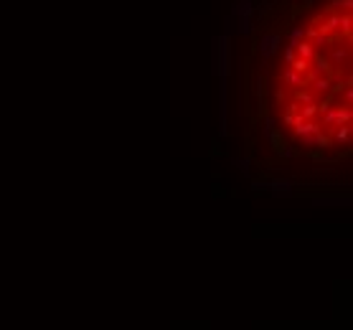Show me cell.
<instances>
[{"mask_svg":"<svg viewBox=\"0 0 353 330\" xmlns=\"http://www.w3.org/2000/svg\"><path fill=\"white\" fill-rule=\"evenodd\" d=\"M295 135L305 147H325L328 145V140L323 137L320 125H315V122H300V125L295 127Z\"/></svg>","mask_w":353,"mask_h":330,"instance_id":"obj_1","label":"cell"},{"mask_svg":"<svg viewBox=\"0 0 353 330\" xmlns=\"http://www.w3.org/2000/svg\"><path fill=\"white\" fill-rule=\"evenodd\" d=\"M280 46H282V33H264L259 38V44H257L262 59H272L274 54L280 51Z\"/></svg>","mask_w":353,"mask_h":330,"instance_id":"obj_2","label":"cell"},{"mask_svg":"<svg viewBox=\"0 0 353 330\" xmlns=\"http://www.w3.org/2000/svg\"><path fill=\"white\" fill-rule=\"evenodd\" d=\"M323 122L328 127H340V125H348L350 122V107H333V109H325V117Z\"/></svg>","mask_w":353,"mask_h":330,"instance_id":"obj_3","label":"cell"},{"mask_svg":"<svg viewBox=\"0 0 353 330\" xmlns=\"http://www.w3.org/2000/svg\"><path fill=\"white\" fill-rule=\"evenodd\" d=\"M226 104H229V99H226V79L221 76V87H219V135L221 137H226Z\"/></svg>","mask_w":353,"mask_h":330,"instance_id":"obj_4","label":"cell"},{"mask_svg":"<svg viewBox=\"0 0 353 330\" xmlns=\"http://www.w3.org/2000/svg\"><path fill=\"white\" fill-rule=\"evenodd\" d=\"M348 56H350L348 46L335 44V46H330V56H325V59L330 61V66H333V69H343V66L348 64Z\"/></svg>","mask_w":353,"mask_h":330,"instance_id":"obj_5","label":"cell"},{"mask_svg":"<svg viewBox=\"0 0 353 330\" xmlns=\"http://www.w3.org/2000/svg\"><path fill=\"white\" fill-rule=\"evenodd\" d=\"M267 191H269L274 198L292 196V183H290V181H282V178H274V181H267Z\"/></svg>","mask_w":353,"mask_h":330,"instance_id":"obj_6","label":"cell"},{"mask_svg":"<svg viewBox=\"0 0 353 330\" xmlns=\"http://www.w3.org/2000/svg\"><path fill=\"white\" fill-rule=\"evenodd\" d=\"M229 16H231L234 21L242 18V16H254V0H234Z\"/></svg>","mask_w":353,"mask_h":330,"instance_id":"obj_7","label":"cell"},{"mask_svg":"<svg viewBox=\"0 0 353 330\" xmlns=\"http://www.w3.org/2000/svg\"><path fill=\"white\" fill-rule=\"evenodd\" d=\"M315 206H350V196H315Z\"/></svg>","mask_w":353,"mask_h":330,"instance_id":"obj_8","label":"cell"},{"mask_svg":"<svg viewBox=\"0 0 353 330\" xmlns=\"http://www.w3.org/2000/svg\"><path fill=\"white\" fill-rule=\"evenodd\" d=\"M252 28H254V16H242V18L234 21V31H237L239 36H249Z\"/></svg>","mask_w":353,"mask_h":330,"instance_id":"obj_9","label":"cell"},{"mask_svg":"<svg viewBox=\"0 0 353 330\" xmlns=\"http://www.w3.org/2000/svg\"><path fill=\"white\" fill-rule=\"evenodd\" d=\"M310 84H312V94H330L333 81H330V76H318V79H312Z\"/></svg>","mask_w":353,"mask_h":330,"instance_id":"obj_10","label":"cell"},{"mask_svg":"<svg viewBox=\"0 0 353 330\" xmlns=\"http://www.w3.org/2000/svg\"><path fill=\"white\" fill-rule=\"evenodd\" d=\"M295 54H297V59H305V61H312L318 56V49L312 46V44H307V41H302V44H297V49H295Z\"/></svg>","mask_w":353,"mask_h":330,"instance_id":"obj_11","label":"cell"},{"mask_svg":"<svg viewBox=\"0 0 353 330\" xmlns=\"http://www.w3.org/2000/svg\"><path fill=\"white\" fill-rule=\"evenodd\" d=\"M282 81H287L290 87H305V76H302V74H297V71H292L290 66L282 71Z\"/></svg>","mask_w":353,"mask_h":330,"instance_id":"obj_12","label":"cell"},{"mask_svg":"<svg viewBox=\"0 0 353 330\" xmlns=\"http://www.w3.org/2000/svg\"><path fill=\"white\" fill-rule=\"evenodd\" d=\"M305 41V26H292L290 28V41H287V46L290 49H297V44H302Z\"/></svg>","mask_w":353,"mask_h":330,"instance_id":"obj_13","label":"cell"},{"mask_svg":"<svg viewBox=\"0 0 353 330\" xmlns=\"http://www.w3.org/2000/svg\"><path fill=\"white\" fill-rule=\"evenodd\" d=\"M333 140H335V145H348V140H350V127H348V125L333 127Z\"/></svg>","mask_w":353,"mask_h":330,"instance_id":"obj_14","label":"cell"},{"mask_svg":"<svg viewBox=\"0 0 353 330\" xmlns=\"http://www.w3.org/2000/svg\"><path fill=\"white\" fill-rule=\"evenodd\" d=\"M338 26H340V16H328L325 21H323V26H318L325 36L328 33H333V31H338Z\"/></svg>","mask_w":353,"mask_h":330,"instance_id":"obj_15","label":"cell"},{"mask_svg":"<svg viewBox=\"0 0 353 330\" xmlns=\"http://www.w3.org/2000/svg\"><path fill=\"white\" fill-rule=\"evenodd\" d=\"M234 165H237V168H239L244 176L252 173V160H249V157H234Z\"/></svg>","mask_w":353,"mask_h":330,"instance_id":"obj_16","label":"cell"},{"mask_svg":"<svg viewBox=\"0 0 353 330\" xmlns=\"http://www.w3.org/2000/svg\"><path fill=\"white\" fill-rule=\"evenodd\" d=\"M274 125H277V119H274V117H264V122H262V137H269L274 132Z\"/></svg>","mask_w":353,"mask_h":330,"instance_id":"obj_17","label":"cell"},{"mask_svg":"<svg viewBox=\"0 0 353 330\" xmlns=\"http://www.w3.org/2000/svg\"><path fill=\"white\" fill-rule=\"evenodd\" d=\"M290 69L297 71V74H305V71H310V61H305V59H295Z\"/></svg>","mask_w":353,"mask_h":330,"instance_id":"obj_18","label":"cell"},{"mask_svg":"<svg viewBox=\"0 0 353 330\" xmlns=\"http://www.w3.org/2000/svg\"><path fill=\"white\" fill-rule=\"evenodd\" d=\"M295 99L302 102V104H315V97H312L310 92H305V89H300V92L295 94Z\"/></svg>","mask_w":353,"mask_h":330,"instance_id":"obj_19","label":"cell"},{"mask_svg":"<svg viewBox=\"0 0 353 330\" xmlns=\"http://www.w3.org/2000/svg\"><path fill=\"white\" fill-rule=\"evenodd\" d=\"M295 59H297L295 49H290V46H287V49H285V66H292V61H295Z\"/></svg>","mask_w":353,"mask_h":330,"instance_id":"obj_20","label":"cell"},{"mask_svg":"<svg viewBox=\"0 0 353 330\" xmlns=\"http://www.w3.org/2000/svg\"><path fill=\"white\" fill-rule=\"evenodd\" d=\"M280 155H282V157H285V160H292V157H295V155H297V150H295V147H292V145H285V147H282V152H280Z\"/></svg>","mask_w":353,"mask_h":330,"instance_id":"obj_21","label":"cell"},{"mask_svg":"<svg viewBox=\"0 0 353 330\" xmlns=\"http://www.w3.org/2000/svg\"><path fill=\"white\" fill-rule=\"evenodd\" d=\"M257 89H254V94H257V99H262L264 97V81L262 79H257V84H254Z\"/></svg>","mask_w":353,"mask_h":330,"instance_id":"obj_22","label":"cell"},{"mask_svg":"<svg viewBox=\"0 0 353 330\" xmlns=\"http://www.w3.org/2000/svg\"><path fill=\"white\" fill-rule=\"evenodd\" d=\"M305 3H307V6H310V3H315V0H305Z\"/></svg>","mask_w":353,"mask_h":330,"instance_id":"obj_23","label":"cell"}]
</instances>
